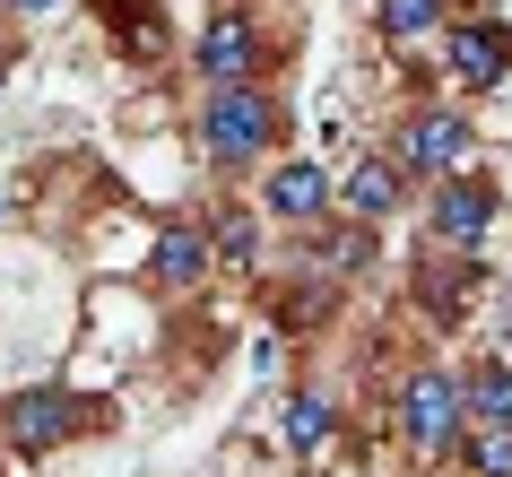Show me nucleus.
<instances>
[{"label": "nucleus", "mask_w": 512, "mask_h": 477, "mask_svg": "<svg viewBox=\"0 0 512 477\" xmlns=\"http://www.w3.org/2000/svg\"><path fill=\"white\" fill-rule=\"evenodd\" d=\"M200 79L209 87H252L261 79V61H270V44H261V27L243 18V9H217L209 27H200Z\"/></svg>", "instance_id": "39448f33"}, {"label": "nucleus", "mask_w": 512, "mask_h": 477, "mask_svg": "<svg viewBox=\"0 0 512 477\" xmlns=\"http://www.w3.org/2000/svg\"><path fill=\"white\" fill-rule=\"evenodd\" d=\"M209 243H217V261L252 269V252H261V217H252V209H217L209 217Z\"/></svg>", "instance_id": "4468645a"}, {"label": "nucleus", "mask_w": 512, "mask_h": 477, "mask_svg": "<svg viewBox=\"0 0 512 477\" xmlns=\"http://www.w3.org/2000/svg\"><path fill=\"white\" fill-rule=\"evenodd\" d=\"M0 79H9V61H0Z\"/></svg>", "instance_id": "412c9836"}, {"label": "nucleus", "mask_w": 512, "mask_h": 477, "mask_svg": "<svg viewBox=\"0 0 512 477\" xmlns=\"http://www.w3.org/2000/svg\"><path fill=\"white\" fill-rule=\"evenodd\" d=\"M330 200H339V183L322 174V157H287V165L270 174V191H261V209H270V217H287V226H313V217H322Z\"/></svg>", "instance_id": "6e6552de"}, {"label": "nucleus", "mask_w": 512, "mask_h": 477, "mask_svg": "<svg viewBox=\"0 0 512 477\" xmlns=\"http://www.w3.org/2000/svg\"><path fill=\"white\" fill-rule=\"evenodd\" d=\"M9 9H18V18H44V9H61V0H9Z\"/></svg>", "instance_id": "aec40b11"}, {"label": "nucleus", "mask_w": 512, "mask_h": 477, "mask_svg": "<svg viewBox=\"0 0 512 477\" xmlns=\"http://www.w3.org/2000/svg\"><path fill=\"white\" fill-rule=\"evenodd\" d=\"M469 469L478 477H512V425H478V434H469Z\"/></svg>", "instance_id": "f3484780"}, {"label": "nucleus", "mask_w": 512, "mask_h": 477, "mask_svg": "<svg viewBox=\"0 0 512 477\" xmlns=\"http://www.w3.org/2000/svg\"><path fill=\"white\" fill-rule=\"evenodd\" d=\"M0 425H9L18 451H53V443H79L87 425H96V399H79V391H18L9 408H0Z\"/></svg>", "instance_id": "20e7f679"}, {"label": "nucleus", "mask_w": 512, "mask_h": 477, "mask_svg": "<svg viewBox=\"0 0 512 477\" xmlns=\"http://www.w3.org/2000/svg\"><path fill=\"white\" fill-rule=\"evenodd\" d=\"M443 61H452V79L469 87V96H486V87L512 79V27H495V18H460L452 44H443Z\"/></svg>", "instance_id": "0eeeda50"}, {"label": "nucleus", "mask_w": 512, "mask_h": 477, "mask_svg": "<svg viewBox=\"0 0 512 477\" xmlns=\"http://www.w3.org/2000/svg\"><path fill=\"white\" fill-rule=\"evenodd\" d=\"M391 148H400L408 174H426V183H452V174H469V157H478V131H469L452 105H426V113H408V131L391 139Z\"/></svg>", "instance_id": "7ed1b4c3"}, {"label": "nucleus", "mask_w": 512, "mask_h": 477, "mask_svg": "<svg viewBox=\"0 0 512 477\" xmlns=\"http://www.w3.org/2000/svg\"><path fill=\"white\" fill-rule=\"evenodd\" d=\"M200 148H209L217 165H252L261 148H278V105L261 96V87H209Z\"/></svg>", "instance_id": "f257e3e1"}, {"label": "nucleus", "mask_w": 512, "mask_h": 477, "mask_svg": "<svg viewBox=\"0 0 512 477\" xmlns=\"http://www.w3.org/2000/svg\"><path fill=\"white\" fill-rule=\"evenodd\" d=\"M105 27L122 35V53H165V18H157V0H105Z\"/></svg>", "instance_id": "ddd939ff"}, {"label": "nucleus", "mask_w": 512, "mask_h": 477, "mask_svg": "<svg viewBox=\"0 0 512 477\" xmlns=\"http://www.w3.org/2000/svg\"><path fill=\"white\" fill-rule=\"evenodd\" d=\"M278 434H287V451H296V460H322V451L339 443V408H330V399H313V391H296V399H287V417H278Z\"/></svg>", "instance_id": "9b49d317"}, {"label": "nucleus", "mask_w": 512, "mask_h": 477, "mask_svg": "<svg viewBox=\"0 0 512 477\" xmlns=\"http://www.w3.org/2000/svg\"><path fill=\"white\" fill-rule=\"evenodd\" d=\"M18 200H27V183H0V226H9V209H18Z\"/></svg>", "instance_id": "6ab92c4d"}, {"label": "nucleus", "mask_w": 512, "mask_h": 477, "mask_svg": "<svg viewBox=\"0 0 512 477\" xmlns=\"http://www.w3.org/2000/svg\"><path fill=\"white\" fill-rule=\"evenodd\" d=\"M209 261H217L209 226H200V217H174V226L157 235V252H148V278H157V287H200Z\"/></svg>", "instance_id": "1a4fd4ad"}, {"label": "nucleus", "mask_w": 512, "mask_h": 477, "mask_svg": "<svg viewBox=\"0 0 512 477\" xmlns=\"http://www.w3.org/2000/svg\"><path fill=\"white\" fill-rule=\"evenodd\" d=\"M322 252V269H356L365 261V235H330V243H313Z\"/></svg>", "instance_id": "a211bd4d"}, {"label": "nucleus", "mask_w": 512, "mask_h": 477, "mask_svg": "<svg viewBox=\"0 0 512 477\" xmlns=\"http://www.w3.org/2000/svg\"><path fill=\"white\" fill-rule=\"evenodd\" d=\"M400 183H408V165H400V157H365L339 191H348L356 226H374V217H391V209H400Z\"/></svg>", "instance_id": "9d476101"}, {"label": "nucleus", "mask_w": 512, "mask_h": 477, "mask_svg": "<svg viewBox=\"0 0 512 477\" xmlns=\"http://www.w3.org/2000/svg\"><path fill=\"white\" fill-rule=\"evenodd\" d=\"M434 243L443 252H478L486 226H495V183L486 174H452V183H434Z\"/></svg>", "instance_id": "423d86ee"}, {"label": "nucleus", "mask_w": 512, "mask_h": 477, "mask_svg": "<svg viewBox=\"0 0 512 477\" xmlns=\"http://www.w3.org/2000/svg\"><path fill=\"white\" fill-rule=\"evenodd\" d=\"M417 287H426V313H434V321H452V313H460V304H469V295H478V287H486V269H478V261H469V252H460V269H452V261H434V269H426V278H417Z\"/></svg>", "instance_id": "f8f14e48"}, {"label": "nucleus", "mask_w": 512, "mask_h": 477, "mask_svg": "<svg viewBox=\"0 0 512 477\" xmlns=\"http://www.w3.org/2000/svg\"><path fill=\"white\" fill-rule=\"evenodd\" d=\"M469 417L478 425H512V365H478L469 373Z\"/></svg>", "instance_id": "2eb2a0df"}, {"label": "nucleus", "mask_w": 512, "mask_h": 477, "mask_svg": "<svg viewBox=\"0 0 512 477\" xmlns=\"http://www.w3.org/2000/svg\"><path fill=\"white\" fill-rule=\"evenodd\" d=\"M443 27V0H382V35L391 44H408V35H426Z\"/></svg>", "instance_id": "dca6fc26"}, {"label": "nucleus", "mask_w": 512, "mask_h": 477, "mask_svg": "<svg viewBox=\"0 0 512 477\" xmlns=\"http://www.w3.org/2000/svg\"><path fill=\"white\" fill-rule=\"evenodd\" d=\"M460 417H469V382H452V373H408L400 382V434H408V451H452L460 443Z\"/></svg>", "instance_id": "f03ea898"}]
</instances>
